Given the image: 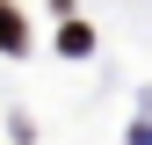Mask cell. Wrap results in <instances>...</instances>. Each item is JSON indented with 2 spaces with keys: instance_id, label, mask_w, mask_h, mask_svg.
Returning <instances> with one entry per match:
<instances>
[{
  "instance_id": "obj_1",
  "label": "cell",
  "mask_w": 152,
  "mask_h": 145,
  "mask_svg": "<svg viewBox=\"0 0 152 145\" xmlns=\"http://www.w3.org/2000/svg\"><path fill=\"white\" fill-rule=\"evenodd\" d=\"M87 44H94V29H87V22H65V29H58V51H72V58H80Z\"/></svg>"
},
{
  "instance_id": "obj_2",
  "label": "cell",
  "mask_w": 152,
  "mask_h": 145,
  "mask_svg": "<svg viewBox=\"0 0 152 145\" xmlns=\"http://www.w3.org/2000/svg\"><path fill=\"white\" fill-rule=\"evenodd\" d=\"M0 44H7V51H22V15H15L7 0H0Z\"/></svg>"
}]
</instances>
